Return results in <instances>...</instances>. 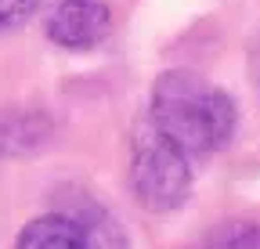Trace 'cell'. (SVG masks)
<instances>
[{
	"mask_svg": "<svg viewBox=\"0 0 260 249\" xmlns=\"http://www.w3.org/2000/svg\"><path fill=\"white\" fill-rule=\"evenodd\" d=\"M148 116V127L159 137H167L174 148H181L188 159L217 152L235 134L232 98L188 69H170L155 80Z\"/></svg>",
	"mask_w": 260,
	"mask_h": 249,
	"instance_id": "cell-1",
	"label": "cell"
},
{
	"mask_svg": "<svg viewBox=\"0 0 260 249\" xmlns=\"http://www.w3.org/2000/svg\"><path fill=\"white\" fill-rule=\"evenodd\" d=\"M130 188L134 199L152 213L177 209L191 192V159L174 148L167 137H159L152 127L134 141V159H130Z\"/></svg>",
	"mask_w": 260,
	"mask_h": 249,
	"instance_id": "cell-2",
	"label": "cell"
},
{
	"mask_svg": "<svg viewBox=\"0 0 260 249\" xmlns=\"http://www.w3.org/2000/svg\"><path fill=\"white\" fill-rule=\"evenodd\" d=\"M112 29V11L105 0H58L47 15V37L58 47L87 51L102 44Z\"/></svg>",
	"mask_w": 260,
	"mask_h": 249,
	"instance_id": "cell-3",
	"label": "cell"
},
{
	"mask_svg": "<svg viewBox=\"0 0 260 249\" xmlns=\"http://www.w3.org/2000/svg\"><path fill=\"white\" fill-rule=\"evenodd\" d=\"M15 249H83V235H80L76 217L44 213L18 231Z\"/></svg>",
	"mask_w": 260,
	"mask_h": 249,
	"instance_id": "cell-4",
	"label": "cell"
},
{
	"mask_svg": "<svg viewBox=\"0 0 260 249\" xmlns=\"http://www.w3.org/2000/svg\"><path fill=\"white\" fill-rule=\"evenodd\" d=\"M76 224H80V235H83V249H130L119 221L102 206L80 209Z\"/></svg>",
	"mask_w": 260,
	"mask_h": 249,
	"instance_id": "cell-5",
	"label": "cell"
},
{
	"mask_svg": "<svg viewBox=\"0 0 260 249\" xmlns=\"http://www.w3.org/2000/svg\"><path fill=\"white\" fill-rule=\"evenodd\" d=\"M206 249H260V224H232L213 235Z\"/></svg>",
	"mask_w": 260,
	"mask_h": 249,
	"instance_id": "cell-6",
	"label": "cell"
},
{
	"mask_svg": "<svg viewBox=\"0 0 260 249\" xmlns=\"http://www.w3.org/2000/svg\"><path fill=\"white\" fill-rule=\"evenodd\" d=\"M40 0H0V29H11V25H22L37 15Z\"/></svg>",
	"mask_w": 260,
	"mask_h": 249,
	"instance_id": "cell-7",
	"label": "cell"
}]
</instances>
